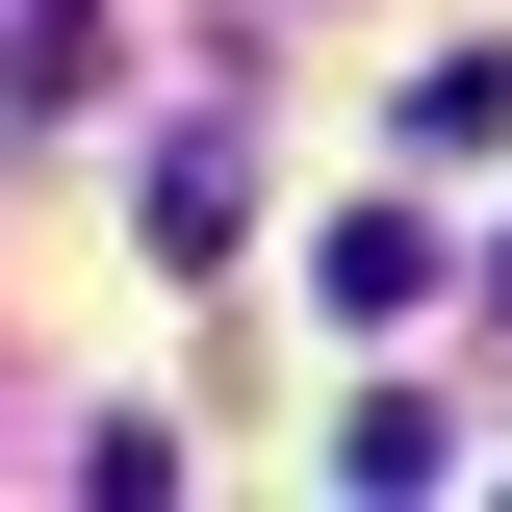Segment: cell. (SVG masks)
<instances>
[{"mask_svg": "<svg viewBox=\"0 0 512 512\" xmlns=\"http://www.w3.org/2000/svg\"><path fill=\"white\" fill-rule=\"evenodd\" d=\"M231 231H256V154L180 128V154H154V256H231Z\"/></svg>", "mask_w": 512, "mask_h": 512, "instance_id": "1", "label": "cell"}, {"mask_svg": "<svg viewBox=\"0 0 512 512\" xmlns=\"http://www.w3.org/2000/svg\"><path fill=\"white\" fill-rule=\"evenodd\" d=\"M103 77V0H0V103H77Z\"/></svg>", "mask_w": 512, "mask_h": 512, "instance_id": "2", "label": "cell"}]
</instances>
